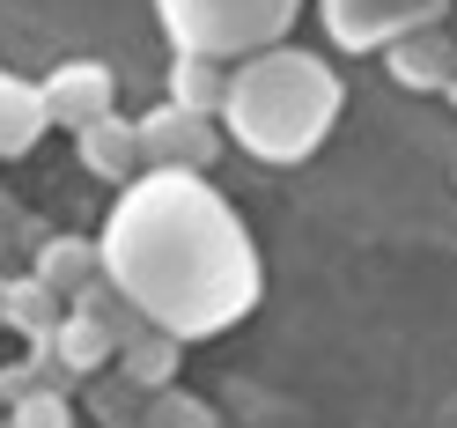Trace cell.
<instances>
[{"mask_svg": "<svg viewBox=\"0 0 457 428\" xmlns=\"http://www.w3.org/2000/svg\"><path fill=\"white\" fill-rule=\"evenodd\" d=\"M22 230H30V207H22L15 192H0V259H8V251H30Z\"/></svg>", "mask_w": 457, "mask_h": 428, "instance_id": "19", "label": "cell"}, {"mask_svg": "<svg viewBox=\"0 0 457 428\" xmlns=\"http://www.w3.org/2000/svg\"><path fill=\"white\" fill-rule=\"evenodd\" d=\"M37 89H45L52 126H67V133H81L89 119H104V111H119V74L104 60H67V67H52V81H37Z\"/></svg>", "mask_w": 457, "mask_h": 428, "instance_id": "6", "label": "cell"}, {"mask_svg": "<svg viewBox=\"0 0 457 428\" xmlns=\"http://www.w3.org/2000/svg\"><path fill=\"white\" fill-rule=\"evenodd\" d=\"M30 273L37 281H52V289H60L67 303L89 289V281L104 273V244H89V237H74V230H52L37 251H30Z\"/></svg>", "mask_w": 457, "mask_h": 428, "instance_id": "9", "label": "cell"}, {"mask_svg": "<svg viewBox=\"0 0 457 428\" xmlns=\"http://www.w3.org/2000/svg\"><path fill=\"white\" fill-rule=\"evenodd\" d=\"M384 67H391L398 89H443L450 67H457V45H450L443 22H428V30H406V38L384 45Z\"/></svg>", "mask_w": 457, "mask_h": 428, "instance_id": "7", "label": "cell"}, {"mask_svg": "<svg viewBox=\"0 0 457 428\" xmlns=\"http://www.w3.org/2000/svg\"><path fill=\"white\" fill-rule=\"evenodd\" d=\"M81 407H89L96 428H140L148 391H140L133 377H119V369H96V377H81Z\"/></svg>", "mask_w": 457, "mask_h": 428, "instance_id": "13", "label": "cell"}, {"mask_svg": "<svg viewBox=\"0 0 457 428\" xmlns=\"http://www.w3.org/2000/svg\"><path fill=\"white\" fill-rule=\"evenodd\" d=\"M140 126V163L148 170H207L221 155V133H214V111H185V104H155Z\"/></svg>", "mask_w": 457, "mask_h": 428, "instance_id": "5", "label": "cell"}, {"mask_svg": "<svg viewBox=\"0 0 457 428\" xmlns=\"http://www.w3.org/2000/svg\"><path fill=\"white\" fill-rule=\"evenodd\" d=\"M221 97H228V60L178 52V67H170V104H185V111H221Z\"/></svg>", "mask_w": 457, "mask_h": 428, "instance_id": "15", "label": "cell"}, {"mask_svg": "<svg viewBox=\"0 0 457 428\" xmlns=\"http://www.w3.org/2000/svg\"><path fill=\"white\" fill-rule=\"evenodd\" d=\"M178 362H185V340L162 332V325H148L140 340L119 348V377H133L140 391H162V384H178Z\"/></svg>", "mask_w": 457, "mask_h": 428, "instance_id": "12", "label": "cell"}, {"mask_svg": "<svg viewBox=\"0 0 457 428\" xmlns=\"http://www.w3.org/2000/svg\"><path fill=\"white\" fill-rule=\"evenodd\" d=\"M104 266L178 340L237 325L259 296V259H251L244 222L199 185V170H140V185L111 214Z\"/></svg>", "mask_w": 457, "mask_h": 428, "instance_id": "1", "label": "cell"}, {"mask_svg": "<svg viewBox=\"0 0 457 428\" xmlns=\"http://www.w3.org/2000/svg\"><path fill=\"white\" fill-rule=\"evenodd\" d=\"M67 318V296L52 289V281H37V273H22V281H8V325L22 332V340H45L52 325Z\"/></svg>", "mask_w": 457, "mask_h": 428, "instance_id": "16", "label": "cell"}, {"mask_svg": "<svg viewBox=\"0 0 457 428\" xmlns=\"http://www.w3.org/2000/svg\"><path fill=\"white\" fill-rule=\"evenodd\" d=\"M74 310H89V318H96V325H104L111 340H119V348H126V340H140V332H148V325H155V318H148V310H140V303H133V296L119 289V281H104V273H96V281H89V289H81V296H74Z\"/></svg>", "mask_w": 457, "mask_h": 428, "instance_id": "14", "label": "cell"}, {"mask_svg": "<svg viewBox=\"0 0 457 428\" xmlns=\"http://www.w3.org/2000/svg\"><path fill=\"white\" fill-rule=\"evenodd\" d=\"M15 428H74V399L67 391H30V399H15L8 407Z\"/></svg>", "mask_w": 457, "mask_h": 428, "instance_id": "18", "label": "cell"}, {"mask_svg": "<svg viewBox=\"0 0 457 428\" xmlns=\"http://www.w3.org/2000/svg\"><path fill=\"white\" fill-rule=\"evenodd\" d=\"M140 428H148V421H140Z\"/></svg>", "mask_w": 457, "mask_h": 428, "instance_id": "25", "label": "cell"}, {"mask_svg": "<svg viewBox=\"0 0 457 428\" xmlns=\"http://www.w3.org/2000/svg\"><path fill=\"white\" fill-rule=\"evenodd\" d=\"M37 348H52V355L74 369V377H96V369H111V362H119V340H111V332L89 318V310H67V318L52 325Z\"/></svg>", "mask_w": 457, "mask_h": 428, "instance_id": "10", "label": "cell"}, {"mask_svg": "<svg viewBox=\"0 0 457 428\" xmlns=\"http://www.w3.org/2000/svg\"><path fill=\"white\" fill-rule=\"evenodd\" d=\"M443 8H450V0H318L325 38L347 45V52H384L391 38L443 22Z\"/></svg>", "mask_w": 457, "mask_h": 428, "instance_id": "4", "label": "cell"}, {"mask_svg": "<svg viewBox=\"0 0 457 428\" xmlns=\"http://www.w3.org/2000/svg\"><path fill=\"white\" fill-rule=\"evenodd\" d=\"M45 126H52V111H45V89H30V81H15V74H0V163L30 155Z\"/></svg>", "mask_w": 457, "mask_h": 428, "instance_id": "11", "label": "cell"}, {"mask_svg": "<svg viewBox=\"0 0 457 428\" xmlns=\"http://www.w3.org/2000/svg\"><path fill=\"white\" fill-rule=\"evenodd\" d=\"M0 414H8V399H0Z\"/></svg>", "mask_w": 457, "mask_h": 428, "instance_id": "24", "label": "cell"}, {"mask_svg": "<svg viewBox=\"0 0 457 428\" xmlns=\"http://www.w3.org/2000/svg\"><path fill=\"white\" fill-rule=\"evenodd\" d=\"M443 97H450V104H457V67H450V81H443Z\"/></svg>", "mask_w": 457, "mask_h": 428, "instance_id": "22", "label": "cell"}, {"mask_svg": "<svg viewBox=\"0 0 457 428\" xmlns=\"http://www.w3.org/2000/svg\"><path fill=\"white\" fill-rule=\"evenodd\" d=\"M155 8H162V30L178 38V52L244 60V52L280 45L303 0H155Z\"/></svg>", "mask_w": 457, "mask_h": 428, "instance_id": "3", "label": "cell"}, {"mask_svg": "<svg viewBox=\"0 0 457 428\" xmlns=\"http://www.w3.org/2000/svg\"><path fill=\"white\" fill-rule=\"evenodd\" d=\"M148 428H221L214 421V407L199 391H185V384H162V391H148V414H140Z\"/></svg>", "mask_w": 457, "mask_h": 428, "instance_id": "17", "label": "cell"}, {"mask_svg": "<svg viewBox=\"0 0 457 428\" xmlns=\"http://www.w3.org/2000/svg\"><path fill=\"white\" fill-rule=\"evenodd\" d=\"M221 119H228V140H237L244 155L303 163V155L325 148V133L339 119V74L318 52H295V45L244 52V67L228 74Z\"/></svg>", "mask_w": 457, "mask_h": 428, "instance_id": "2", "label": "cell"}, {"mask_svg": "<svg viewBox=\"0 0 457 428\" xmlns=\"http://www.w3.org/2000/svg\"><path fill=\"white\" fill-rule=\"evenodd\" d=\"M0 325H8V273H0Z\"/></svg>", "mask_w": 457, "mask_h": 428, "instance_id": "21", "label": "cell"}, {"mask_svg": "<svg viewBox=\"0 0 457 428\" xmlns=\"http://www.w3.org/2000/svg\"><path fill=\"white\" fill-rule=\"evenodd\" d=\"M0 428H15V421H8V414H0Z\"/></svg>", "mask_w": 457, "mask_h": 428, "instance_id": "23", "label": "cell"}, {"mask_svg": "<svg viewBox=\"0 0 457 428\" xmlns=\"http://www.w3.org/2000/svg\"><path fill=\"white\" fill-rule=\"evenodd\" d=\"M30 391H45V377H37L30 355H22V362H0V399H8V407H15V399H30Z\"/></svg>", "mask_w": 457, "mask_h": 428, "instance_id": "20", "label": "cell"}, {"mask_svg": "<svg viewBox=\"0 0 457 428\" xmlns=\"http://www.w3.org/2000/svg\"><path fill=\"white\" fill-rule=\"evenodd\" d=\"M74 140H81V163H89V178H104V185H133L140 170H148V163H140V126L119 119V111L89 119Z\"/></svg>", "mask_w": 457, "mask_h": 428, "instance_id": "8", "label": "cell"}]
</instances>
